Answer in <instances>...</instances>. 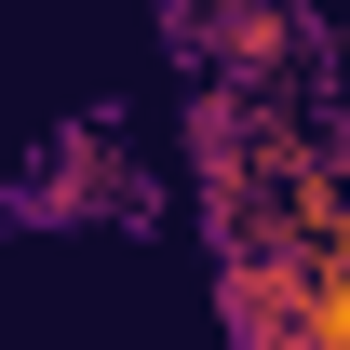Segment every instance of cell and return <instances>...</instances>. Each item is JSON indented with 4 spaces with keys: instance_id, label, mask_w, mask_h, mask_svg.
<instances>
[{
    "instance_id": "obj_1",
    "label": "cell",
    "mask_w": 350,
    "mask_h": 350,
    "mask_svg": "<svg viewBox=\"0 0 350 350\" xmlns=\"http://www.w3.org/2000/svg\"><path fill=\"white\" fill-rule=\"evenodd\" d=\"M81 216H108V229H162L175 216L162 189L122 162V122H108V108L54 135L41 162H27V189H0V229H81Z\"/></svg>"
}]
</instances>
